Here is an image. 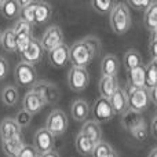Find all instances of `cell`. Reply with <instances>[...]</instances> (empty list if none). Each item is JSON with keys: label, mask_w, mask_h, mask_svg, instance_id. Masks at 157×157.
<instances>
[{"label": "cell", "mask_w": 157, "mask_h": 157, "mask_svg": "<svg viewBox=\"0 0 157 157\" xmlns=\"http://www.w3.org/2000/svg\"><path fill=\"white\" fill-rule=\"evenodd\" d=\"M101 52V41L97 37H86L76 41L71 47V62L73 66L86 68Z\"/></svg>", "instance_id": "6da1fadb"}, {"label": "cell", "mask_w": 157, "mask_h": 157, "mask_svg": "<svg viewBox=\"0 0 157 157\" xmlns=\"http://www.w3.org/2000/svg\"><path fill=\"white\" fill-rule=\"evenodd\" d=\"M121 125L136 141H145L149 136V125L141 113L128 109L121 114Z\"/></svg>", "instance_id": "7a4b0ae2"}, {"label": "cell", "mask_w": 157, "mask_h": 157, "mask_svg": "<svg viewBox=\"0 0 157 157\" xmlns=\"http://www.w3.org/2000/svg\"><path fill=\"white\" fill-rule=\"evenodd\" d=\"M110 28L116 35L123 36L131 28L130 7L125 3H117L110 13Z\"/></svg>", "instance_id": "3957f363"}, {"label": "cell", "mask_w": 157, "mask_h": 157, "mask_svg": "<svg viewBox=\"0 0 157 157\" xmlns=\"http://www.w3.org/2000/svg\"><path fill=\"white\" fill-rule=\"evenodd\" d=\"M128 95V109L136 113H144L147 110L150 103V92L147 88H130Z\"/></svg>", "instance_id": "277c9868"}, {"label": "cell", "mask_w": 157, "mask_h": 157, "mask_svg": "<svg viewBox=\"0 0 157 157\" xmlns=\"http://www.w3.org/2000/svg\"><path fill=\"white\" fill-rule=\"evenodd\" d=\"M14 76H15V83L22 88H32L37 83V73L35 66L26 62H19L15 66Z\"/></svg>", "instance_id": "5b68a950"}, {"label": "cell", "mask_w": 157, "mask_h": 157, "mask_svg": "<svg viewBox=\"0 0 157 157\" xmlns=\"http://www.w3.org/2000/svg\"><path fill=\"white\" fill-rule=\"evenodd\" d=\"M68 116L63 110L61 109H54L51 113L48 114L46 121V128L54 136H61L66 132L68 130Z\"/></svg>", "instance_id": "8992f818"}, {"label": "cell", "mask_w": 157, "mask_h": 157, "mask_svg": "<svg viewBox=\"0 0 157 157\" xmlns=\"http://www.w3.org/2000/svg\"><path fill=\"white\" fill-rule=\"evenodd\" d=\"M68 84L69 88L75 92L84 91L90 84V73L87 71V68L72 66L68 73Z\"/></svg>", "instance_id": "52a82bcc"}, {"label": "cell", "mask_w": 157, "mask_h": 157, "mask_svg": "<svg viewBox=\"0 0 157 157\" xmlns=\"http://www.w3.org/2000/svg\"><path fill=\"white\" fill-rule=\"evenodd\" d=\"M40 44H41V47H43V50H46V51H48V52L54 51L55 48L62 46L63 33H62V30H61V28L57 26V25H51L50 28H47L40 39Z\"/></svg>", "instance_id": "ba28073f"}, {"label": "cell", "mask_w": 157, "mask_h": 157, "mask_svg": "<svg viewBox=\"0 0 157 157\" xmlns=\"http://www.w3.org/2000/svg\"><path fill=\"white\" fill-rule=\"evenodd\" d=\"M30 90L35 91L36 94L44 101L46 105H48V103H55L59 99V90H58V87L55 86V84L50 83V81L40 80Z\"/></svg>", "instance_id": "9c48e42d"}, {"label": "cell", "mask_w": 157, "mask_h": 157, "mask_svg": "<svg viewBox=\"0 0 157 157\" xmlns=\"http://www.w3.org/2000/svg\"><path fill=\"white\" fill-rule=\"evenodd\" d=\"M54 138L55 136L47 128H40L36 131L33 136V146L39 155H44L54 150Z\"/></svg>", "instance_id": "30bf717a"}, {"label": "cell", "mask_w": 157, "mask_h": 157, "mask_svg": "<svg viewBox=\"0 0 157 157\" xmlns=\"http://www.w3.org/2000/svg\"><path fill=\"white\" fill-rule=\"evenodd\" d=\"M92 114H94V120L97 123L110 121V120L114 117V112H113V108H112V105H110V101L99 97L94 102Z\"/></svg>", "instance_id": "8fae6325"}, {"label": "cell", "mask_w": 157, "mask_h": 157, "mask_svg": "<svg viewBox=\"0 0 157 157\" xmlns=\"http://www.w3.org/2000/svg\"><path fill=\"white\" fill-rule=\"evenodd\" d=\"M41 55H43V47H41L40 41L36 40V39H32V41L21 54V57H22V62H26L29 65L35 66L41 59Z\"/></svg>", "instance_id": "7c38bea8"}, {"label": "cell", "mask_w": 157, "mask_h": 157, "mask_svg": "<svg viewBox=\"0 0 157 157\" xmlns=\"http://www.w3.org/2000/svg\"><path fill=\"white\" fill-rule=\"evenodd\" d=\"M48 59L54 68H63L71 61V47H68L65 43L55 48L54 51L48 52Z\"/></svg>", "instance_id": "4fadbf2b"}, {"label": "cell", "mask_w": 157, "mask_h": 157, "mask_svg": "<svg viewBox=\"0 0 157 157\" xmlns=\"http://www.w3.org/2000/svg\"><path fill=\"white\" fill-rule=\"evenodd\" d=\"M44 106H46L44 101L41 99L35 91H32V90H30L29 92H26L24 99H22V109L26 110L28 113H30L32 116L36 113H39Z\"/></svg>", "instance_id": "5bb4252c"}, {"label": "cell", "mask_w": 157, "mask_h": 157, "mask_svg": "<svg viewBox=\"0 0 157 157\" xmlns=\"http://www.w3.org/2000/svg\"><path fill=\"white\" fill-rule=\"evenodd\" d=\"M21 130L22 128L18 125L15 119H11V117L4 119L0 123V138H2V142L13 139L18 135H22Z\"/></svg>", "instance_id": "9a60e30c"}, {"label": "cell", "mask_w": 157, "mask_h": 157, "mask_svg": "<svg viewBox=\"0 0 157 157\" xmlns=\"http://www.w3.org/2000/svg\"><path fill=\"white\" fill-rule=\"evenodd\" d=\"M102 77H113L119 73V59L114 54H106L101 62Z\"/></svg>", "instance_id": "2e32d148"}, {"label": "cell", "mask_w": 157, "mask_h": 157, "mask_svg": "<svg viewBox=\"0 0 157 157\" xmlns=\"http://www.w3.org/2000/svg\"><path fill=\"white\" fill-rule=\"evenodd\" d=\"M119 80H117V76L113 77H102L99 80V94L102 98L105 99H110L116 91L119 90Z\"/></svg>", "instance_id": "e0dca14e"}, {"label": "cell", "mask_w": 157, "mask_h": 157, "mask_svg": "<svg viewBox=\"0 0 157 157\" xmlns=\"http://www.w3.org/2000/svg\"><path fill=\"white\" fill-rule=\"evenodd\" d=\"M109 101H110V105L113 108L114 114H123L124 112L128 110V95L127 91H124L123 88L117 90L116 94Z\"/></svg>", "instance_id": "ac0fdd59"}, {"label": "cell", "mask_w": 157, "mask_h": 157, "mask_svg": "<svg viewBox=\"0 0 157 157\" xmlns=\"http://www.w3.org/2000/svg\"><path fill=\"white\" fill-rule=\"evenodd\" d=\"M24 146H25V142H24L22 135H18L13 139L2 142L3 152H4V155L7 157H18Z\"/></svg>", "instance_id": "d6986e66"}, {"label": "cell", "mask_w": 157, "mask_h": 157, "mask_svg": "<svg viewBox=\"0 0 157 157\" xmlns=\"http://www.w3.org/2000/svg\"><path fill=\"white\" fill-rule=\"evenodd\" d=\"M84 135H87L95 145L99 144L102 141V130H101L99 123H97L95 120H87L81 127V131Z\"/></svg>", "instance_id": "ffe728a7"}, {"label": "cell", "mask_w": 157, "mask_h": 157, "mask_svg": "<svg viewBox=\"0 0 157 157\" xmlns=\"http://www.w3.org/2000/svg\"><path fill=\"white\" fill-rule=\"evenodd\" d=\"M21 6V13H19V19L28 22L30 25H35V14L36 8L39 6V2L29 0V2H19Z\"/></svg>", "instance_id": "44dd1931"}, {"label": "cell", "mask_w": 157, "mask_h": 157, "mask_svg": "<svg viewBox=\"0 0 157 157\" xmlns=\"http://www.w3.org/2000/svg\"><path fill=\"white\" fill-rule=\"evenodd\" d=\"M127 88H145V75H146V66H139L135 71L130 72Z\"/></svg>", "instance_id": "7402d4cb"}, {"label": "cell", "mask_w": 157, "mask_h": 157, "mask_svg": "<svg viewBox=\"0 0 157 157\" xmlns=\"http://www.w3.org/2000/svg\"><path fill=\"white\" fill-rule=\"evenodd\" d=\"M75 145H76V150L81 156H91L92 152H94V147H95L94 142H92L87 135H84L83 132L77 134Z\"/></svg>", "instance_id": "603a6c76"}, {"label": "cell", "mask_w": 157, "mask_h": 157, "mask_svg": "<svg viewBox=\"0 0 157 157\" xmlns=\"http://www.w3.org/2000/svg\"><path fill=\"white\" fill-rule=\"evenodd\" d=\"M90 114V105L87 101L77 99L72 105V116L76 121H84L86 123L87 117Z\"/></svg>", "instance_id": "cb8c5ba5"}, {"label": "cell", "mask_w": 157, "mask_h": 157, "mask_svg": "<svg viewBox=\"0 0 157 157\" xmlns=\"http://www.w3.org/2000/svg\"><path fill=\"white\" fill-rule=\"evenodd\" d=\"M52 15V7L46 2H39L35 14V25H43L50 21Z\"/></svg>", "instance_id": "d4e9b609"}, {"label": "cell", "mask_w": 157, "mask_h": 157, "mask_svg": "<svg viewBox=\"0 0 157 157\" xmlns=\"http://www.w3.org/2000/svg\"><path fill=\"white\" fill-rule=\"evenodd\" d=\"M124 66L125 71L130 73V72L135 71L136 68L142 66V58L136 50H128L124 54Z\"/></svg>", "instance_id": "484cf974"}, {"label": "cell", "mask_w": 157, "mask_h": 157, "mask_svg": "<svg viewBox=\"0 0 157 157\" xmlns=\"http://www.w3.org/2000/svg\"><path fill=\"white\" fill-rule=\"evenodd\" d=\"M144 25L149 32H153L157 29V2H152L150 7L145 11Z\"/></svg>", "instance_id": "4316f807"}, {"label": "cell", "mask_w": 157, "mask_h": 157, "mask_svg": "<svg viewBox=\"0 0 157 157\" xmlns=\"http://www.w3.org/2000/svg\"><path fill=\"white\" fill-rule=\"evenodd\" d=\"M0 13H2V15L7 19L19 18V13H21L19 2H17V0H7V2H4Z\"/></svg>", "instance_id": "83f0119b"}, {"label": "cell", "mask_w": 157, "mask_h": 157, "mask_svg": "<svg viewBox=\"0 0 157 157\" xmlns=\"http://www.w3.org/2000/svg\"><path fill=\"white\" fill-rule=\"evenodd\" d=\"M19 99V91L18 87L15 86H7L2 91V101L6 106H14L17 105Z\"/></svg>", "instance_id": "f1b7e54d"}, {"label": "cell", "mask_w": 157, "mask_h": 157, "mask_svg": "<svg viewBox=\"0 0 157 157\" xmlns=\"http://www.w3.org/2000/svg\"><path fill=\"white\" fill-rule=\"evenodd\" d=\"M2 47L4 51L14 52L17 51V35L14 33L13 28L11 29H6L2 36Z\"/></svg>", "instance_id": "f546056e"}, {"label": "cell", "mask_w": 157, "mask_h": 157, "mask_svg": "<svg viewBox=\"0 0 157 157\" xmlns=\"http://www.w3.org/2000/svg\"><path fill=\"white\" fill-rule=\"evenodd\" d=\"M92 157H119L116 150L105 141H101L99 144L95 145L94 152H92Z\"/></svg>", "instance_id": "4dcf8cb0"}, {"label": "cell", "mask_w": 157, "mask_h": 157, "mask_svg": "<svg viewBox=\"0 0 157 157\" xmlns=\"http://www.w3.org/2000/svg\"><path fill=\"white\" fill-rule=\"evenodd\" d=\"M116 4L117 3L110 2V0H106V2L105 0H92L91 2V7L98 14H110Z\"/></svg>", "instance_id": "1f68e13d"}, {"label": "cell", "mask_w": 157, "mask_h": 157, "mask_svg": "<svg viewBox=\"0 0 157 157\" xmlns=\"http://www.w3.org/2000/svg\"><path fill=\"white\" fill-rule=\"evenodd\" d=\"M13 30L17 35V37H19V36H32V25L22 21V19H19V18H18V21L15 22V25H14Z\"/></svg>", "instance_id": "d6a6232c"}, {"label": "cell", "mask_w": 157, "mask_h": 157, "mask_svg": "<svg viewBox=\"0 0 157 157\" xmlns=\"http://www.w3.org/2000/svg\"><path fill=\"white\" fill-rule=\"evenodd\" d=\"M156 86H157V72L147 63L146 75H145V88H147L150 91V90L155 88Z\"/></svg>", "instance_id": "836d02e7"}, {"label": "cell", "mask_w": 157, "mask_h": 157, "mask_svg": "<svg viewBox=\"0 0 157 157\" xmlns=\"http://www.w3.org/2000/svg\"><path fill=\"white\" fill-rule=\"evenodd\" d=\"M15 120H17V123H18V125L21 128H25V127H28V125L30 124V121H32V114L30 113H28L26 110H19L18 113H17V116H15Z\"/></svg>", "instance_id": "e575fe53"}, {"label": "cell", "mask_w": 157, "mask_h": 157, "mask_svg": "<svg viewBox=\"0 0 157 157\" xmlns=\"http://www.w3.org/2000/svg\"><path fill=\"white\" fill-rule=\"evenodd\" d=\"M125 4L128 7L134 8L135 11H146L150 7L152 2H149V0H128Z\"/></svg>", "instance_id": "d590c367"}, {"label": "cell", "mask_w": 157, "mask_h": 157, "mask_svg": "<svg viewBox=\"0 0 157 157\" xmlns=\"http://www.w3.org/2000/svg\"><path fill=\"white\" fill-rule=\"evenodd\" d=\"M18 157H39V153H37V150L35 149L33 145L25 144V146L22 147V150H21V153H19Z\"/></svg>", "instance_id": "8d00e7d4"}, {"label": "cell", "mask_w": 157, "mask_h": 157, "mask_svg": "<svg viewBox=\"0 0 157 157\" xmlns=\"http://www.w3.org/2000/svg\"><path fill=\"white\" fill-rule=\"evenodd\" d=\"M7 72H8V63H7V61H6L4 58L0 57V80H3V78L6 77Z\"/></svg>", "instance_id": "74e56055"}, {"label": "cell", "mask_w": 157, "mask_h": 157, "mask_svg": "<svg viewBox=\"0 0 157 157\" xmlns=\"http://www.w3.org/2000/svg\"><path fill=\"white\" fill-rule=\"evenodd\" d=\"M150 132H152V135L157 139V113L152 119V121H150Z\"/></svg>", "instance_id": "f35d334b"}, {"label": "cell", "mask_w": 157, "mask_h": 157, "mask_svg": "<svg viewBox=\"0 0 157 157\" xmlns=\"http://www.w3.org/2000/svg\"><path fill=\"white\" fill-rule=\"evenodd\" d=\"M149 51L152 58H157V43H149Z\"/></svg>", "instance_id": "ab89813d"}, {"label": "cell", "mask_w": 157, "mask_h": 157, "mask_svg": "<svg viewBox=\"0 0 157 157\" xmlns=\"http://www.w3.org/2000/svg\"><path fill=\"white\" fill-rule=\"evenodd\" d=\"M149 92H150V101H152V102L157 106V86L155 87V88L150 90Z\"/></svg>", "instance_id": "60d3db41"}, {"label": "cell", "mask_w": 157, "mask_h": 157, "mask_svg": "<svg viewBox=\"0 0 157 157\" xmlns=\"http://www.w3.org/2000/svg\"><path fill=\"white\" fill-rule=\"evenodd\" d=\"M149 43H157V29L150 32V39H149Z\"/></svg>", "instance_id": "b9f144b4"}, {"label": "cell", "mask_w": 157, "mask_h": 157, "mask_svg": "<svg viewBox=\"0 0 157 157\" xmlns=\"http://www.w3.org/2000/svg\"><path fill=\"white\" fill-rule=\"evenodd\" d=\"M40 157H59L55 150H52V152H48V153H44V155H40Z\"/></svg>", "instance_id": "7bdbcfd3"}, {"label": "cell", "mask_w": 157, "mask_h": 157, "mask_svg": "<svg viewBox=\"0 0 157 157\" xmlns=\"http://www.w3.org/2000/svg\"><path fill=\"white\" fill-rule=\"evenodd\" d=\"M149 65L157 72V58H152V59H150V62H149Z\"/></svg>", "instance_id": "ee69618b"}, {"label": "cell", "mask_w": 157, "mask_h": 157, "mask_svg": "<svg viewBox=\"0 0 157 157\" xmlns=\"http://www.w3.org/2000/svg\"><path fill=\"white\" fill-rule=\"evenodd\" d=\"M149 157H157V147H155V149H152V150H150Z\"/></svg>", "instance_id": "f6af8a7d"}, {"label": "cell", "mask_w": 157, "mask_h": 157, "mask_svg": "<svg viewBox=\"0 0 157 157\" xmlns=\"http://www.w3.org/2000/svg\"><path fill=\"white\" fill-rule=\"evenodd\" d=\"M3 4H4V2H3V0H0V10H2V7H3Z\"/></svg>", "instance_id": "bcb514c9"}, {"label": "cell", "mask_w": 157, "mask_h": 157, "mask_svg": "<svg viewBox=\"0 0 157 157\" xmlns=\"http://www.w3.org/2000/svg\"><path fill=\"white\" fill-rule=\"evenodd\" d=\"M2 36H3V32H0V44H2Z\"/></svg>", "instance_id": "7dc6e473"}, {"label": "cell", "mask_w": 157, "mask_h": 157, "mask_svg": "<svg viewBox=\"0 0 157 157\" xmlns=\"http://www.w3.org/2000/svg\"><path fill=\"white\" fill-rule=\"evenodd\" d=\"M39 157H40V155H39Z\"/></svg>", "instance_id": "c3c4849f"}]
</instances>
